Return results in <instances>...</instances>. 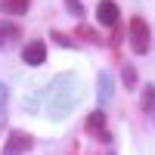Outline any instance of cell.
<instances>
[{
	"label": "cell",
	"mask_w": 155,
	"mask_h": 155,
	"mask_svg": "<svg viewBox=\"0 0 155 155\" xmlns=\"http://www.w3.org/2000/svg\"><path fill=\"white\" fill-rule=\"evenodd\" d=\"M84 87L78 81L74 71H65L50 81V87L44 90V102H47V118L50 121H65L68 115L74 112V106L81 102Z\"/></svg>",
	"instance_id": "obj_1"
},
{
	"label": "cell",
	"mask_w": 155,
	"mask_h": 155,
	"mask_svg": "<svg viewBox=\"0 0 155 155\" xmlns=\"http://www.w3.org/2000/svg\"><path fill=\"white\" fill-rule=\"evenodd\" d=\"M130 47H134V53H137V56L149 53V47H152V31H149L146 19H140V16L130 22Z\"/></svg>",
	"instance_id": "obj_2"
},
{
	"label": "cell",
	"mask_w": 155,
	"mask_h": 155,
	"mask_svg": "<svg viewBox=\"0 0 155 155\" xmlns=\"http://www.w3.org/2000/svg\"><path fill=\"white\" fill-rule=\"evenodd\" d=\"M31 146H34V137L28 130H12L3 146V155H25V152H31Z\"/></svg>",
	"instance_id": "obj_3"
},
{
	"label": "cell",
	"mask_w": 155,
	"mask_h": 155,
	"mask_svg": "<svg viewBox=\"0 0 155 155\" xmlns=\"http://www.w3.org/2000/svg\"><path fill=\"white\" fill-rule=\"evenodd\" d=\"M22 59H25V65H44L47 62V44L44 41H28L22 50Z\"/></svg>",
	"instance_id": "obj_4"
},
{
	"label": "cell",
	"mask_w": 155,
	"mask_h": 155,
	"mask_svg": "<svg viewBox=\"0 0 155 155\" xmlns=\"http://www.w3.org/2000/svg\"><path fill=\"white\" fill-rule=\"evenodd\" d=\"M96 19H99L102 28H115V25H118V3H115V0H99Z\"/></svg>",
	"instance_id": "obj_5"
},
{
	"label": "cell",
	"mask_w": 155,
	"mask_h": 155,
	"mask_svg": "<svg viewBox=\"0 0 155 155\" xmlns=\"http://www.w3.org/2000/svg\"><path fill=\"white\" fill-rule=\"evenodd\" d=\"M87 130L93 134L96 140H109V130H106V109H96L93 115H87Z\"/></svg>",
	"instance_id": "obj_6"
},
{
	"label": "cell",
	"mask_w": 155,
	"mask_h": 155,
	"mask_svg": "<svg viewBox=\"0 0 155 155\" xmlns=\"http://www.w3.org/2000/svg\"><path fill=\"white\" fill-rule=\"evenodd\" d=\"M112 93H115V87H112V74L102 71V74H99V109H106L109 102H112Z\"/></svg>",
	"instance_id": "obj_7"
},
{
	"label": "cell",
	"mask_w": 155,
	"mask_h": 155,
	"mask_svg": "<svg viewBox=\"0 0 155 155\" xmlns=\"http://www.w3.org/2000/svg\"><path fill=\"white\" fill-rule=\"evenodd\" d=\"M31 6V0H0V12L6 16H25Z\"/></svg>",
	"instance_id": "obj_8"
},
{
	"label": "cell",
	"mask_w": 155,
	"mask_h": 155,
	"mask_svg": "<svg viewBox=\"0 0 155 155\" xmlns=\"http://www.w3.org/2000/svg\"><path fill=\"white\" fill-rule=\"evenodd\" d=\"M19 41V28L12 22H0V47H12Z\"/></svg>",
	"instance_id": "obj_9"
},
{
	"label": "cell",
	"mask_w": 155,
	"mask_h": 155,
	"mask_svg": "<svg viewBox=\"0 0 155 155\" xmlns=\"http://www.w3.org/2000/svg\"><path fill=\"white\" fill-rule=\"evenodd\" d=\"M121 78H124V87H130V90L137 87V68L130 65V62H127V65L121 68Z\"/></svg>",
	"instance_id": "obj_10"
},
{
	"label": "cell",
	"mask_w": 155,
	"mask_h": 155,
	"mask_svg": "<svg viewBox=\"0 0 155 155\" xmlns=\"http://www.w3.org/2000/svg\"><path fill=\"white\" fill-rule=\"evenodd\" d=\"M143 112H155V87L152 84L143 90Z\"/></svg>",
	"instance_id": "obj_11"
},
{
	"label": "cell",
	"mask_w": 155,
	"mask_h": 155,
	"mask_svg": "<svg viewBox=\"0 0 155 155\" xmlns=\"http://www.w3.org/2000/svg\"><path fill=\"white\" fill-rule=\"evenodd\" d=\"M65 3H68V12H71V16H81V12H84L81 0H65Z\"/></svg>",
	"instance_id": "obj_12"
},
{
	"label": "cell",
	"mask_w": 155,
	"mask_h": 155,
	"mask_svg": "<svg viewBox=\"0 0 155 155\" xmlns=\"http://www.w3.org/2000/svg\"><path fill=\"white\" fill-rule=\"evenodd\" d=\"M6 99H9V90H6V84H0V112H3V106H6Z\"/></svg>",
	"instance_id": "obj_13"
},
{
	"label": "cell",
	"mask_w": 155,
	"mask_h": 155,
	"mask_svg": "<svg viewBox=\"0 0 155 155\" xmlns=\"http://www.w3.org/2000/svg\"><path fill=\"white\" fill-rule=\"evenodd\" d=\"M3 130H6V115L0 112V134H3Z\"/></svg>",
	"instance_id": "obj_14"
}]
</instances>
